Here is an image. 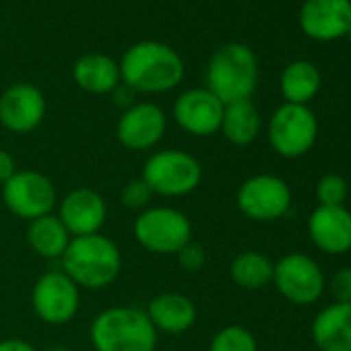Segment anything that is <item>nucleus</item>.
I'll use <instances>...</instances> for the list:
<instances>
[{"instance_id":"1","label":"nucleus","mask_w":351,"mask_h":351,"mask_svg":"<svg viewBox=\"0 0 351 351\" xmlns=\"http://www.w3.org/2000/svg\"><path fill=\"white\" fill-rule=\"evenodd\" d=\"M120 79L134 93H165L184 79V60L163 42H138L120 60Z\"/></svg>"},{"instance_id":"2","label":"nucleus","mask_w":351,"mask_h":351,"mask_svg":"<svg viewBox=\"0 0 351 351\" xmlns=\"http://www.w3.org/2000/svg\"><path fill=\"white\" fill-rule=\"evenodd\" d=\"M66 273L79 287L101 289L116 281L122 269V254L114 240L101 234L71 238L62 258Z\"/></svg>"},{"instance_id":"3","label":"nucleus","mask_w":351,"mask_h":351,"mask_svg":"<svg viewBox=\"0 0 351 351\" xmlns=\"http://www.w3.org/2000/svg\"><path fill=\"white\" fill-rule=\"evenodd\" d=\"M258 85L256 54L240 42L217 48L207 64V89L223 104L250 99Z\"/></svg>"},{"instance_id":"4","label":"nucleus","mask_w":351,"mask_h":351,"mask_svg":"<svg viewBox=\"0 0 351 351\" xmlns=\"http://www.w3.org/2000/svg\"><path fill=\"white\" fill-rule=\"evenodd\" d=\"M95 351H155L157 330L141 308L114 306L101 310L91 322Z\"/></svg>"},{"instance_id":"5","label":"nucleus","mask_w":351,"mask_h":351,"mask_svg":"<svg viewBox=\"0 0 351 351\" xmlns=\"http://www.w3.org/2000/svg\"><path fill=\"white\" fill-rule=\"evenodd\" d=\"M141 178L153 195L186 197L199 189L203 180V165L186 151L163 149L145 161Z\"/></svg>"},{"instance_id":"6","label":"nucleus","mask_w":351,"mask_h":351,"mask_svg":"<svg viewBox=\"0 0 351 351\" xmlns=\"http://www.w3.org/2000/svg\"><path fill=\"white\" fill-rule=\"evenodd\" d=\"M267 136L277 155L285 159L304 157L316 145L318 118L308 106L281 104L269 118Z\"/></svg>"},{"instance_id":"7","label":"nucleus","mask_w":351,"mask_h":351,"mask_svg":"<svg viewBox=\"0 0 351 351\" xmlns=\"http://www.w3.org/2000/svg\"><path fill=\"white\" fill-rule=\"evenodd\" d=\"M134 238L153 254H178L193 242V223L173 207H151L134 219Z\"/></svg>"},{"instance_id":"8","label":"nucleus","mask_w":351,"mask_h":351,"mask_svg":"<svg viewBox=\"0 0 351 351\" xmlns=\"http://www.w3.org/2000/svg\"><path fill=\"white\" fill-rule=\"evenodd\" d=\"M279 293L298 306H310L324 293L326 279L320 265L302 252H291L279 258L273 267V281Z\"/></svg>"},{"instance_id":"9","label":"nucleus","mask_w":351,"mask_h":351,"mask_svg":"<svg viewBox=\"0 0 351 351\" xmlns=\"http://www.w3.org/2000/svg\"><path fill=\"white\" fill-rule=\"evenodd\" d=\"M238 209L252 221H277L291 207V189L275 173H256L238 189Z\"/></svg>"},{"instance_id":"10","label":"nucleus","mask_w":351,"mask_h":351,"mask_svg":"<svg viewBox=\"0 0 351 351\" xmlns=\"http://www.w3.org/2000/svg\"><path fill=\"white\" fill-rule=\"evenodd\" d=\"M3 201L7 209L27 221L50 215L56 207V189L48 176L34 169H17L3 184Z\"/></svg>"},{"instance_id":"11","label":"nucleus","mask_w":351,"mask_h":351,"mask_svg":"<svg viewBox=\"0 0 351 351\" xmlns=\"http://www.w3.org/2000/svg\"><path fill=\"white\" fill-rule=\"evenodd\" d=\"M32 304L40 320L48 324H66L79 310V285L66 273L50 271L36 281Z\"/></svg>"},{"instance_id":"12","label":"nucleus","mask_w":351,"mask_h":351,"mask_svg":"<svg viewBox=\"0 0 351 351\" xmlns=\"http://www.w3.org/2000/svg\"><path fill=\"white\" fill-rule=\"evenodd\" d=\"M300 29L314 42H335L351 29V0H304L298 15Z\"/></svg>"},{"instance_id":"13","label":"nucleus","mask_w":351,"mask_h":351,"mask_svg":"<svg viewBox=\"0 0 351 351\" xmlns=\"http://www.w3.org/2000/svg\"><path fill=\"white\" fill-rule=\"evenodd\" d=\"M226 104L207 87L184 91L173 104V120L193 136H211L219 132Z\"/></svg>"},{"instance_id":"14","label":"nucleus","mask_w":351,"mask_h":351,"mask_svg":"<svg viewBox=\"0 0 351 351\" xmlns=\"http://www.w3.org/2000/svg\"><path fill=\"white\" fill-rule=\"evenodd\" d=\"M46 116L44 93L29 83H15L0 95V124L15 134L36 130Z\"/></svg>"},{"instance_id":"15","label":"nucleus","mask_w":351,"mask_h":351,"mask_svg":"<svg viewBox=\"0 0 351 351\" xmlns=\"http://www.w3.org/2000/svg\"><path fill=\"white\" fill-rule=\"evenodd\" d=\"M165 114L159 106L141 101L126 108L118 120L116 136L118 141L132 151H147L155 147L165 134Z\"/></svg>"},{"instance_id":"16","label":"nucleus","mask_w":351,"mask_h":351,"mask_svg":"<svg viewBox=\"0 0 351 351\" xmlns=\"http://www.w3.org/2000/svg\"><path fill=\"white\" fill-rule=\"evenodd\" d=\"M308 236L324 254L337 256L351 250V211L341 207L318 205L308 217Z\"/></svg>"},{"instance_id":"17","label":"nucleus","mask_w":351,"mask_h":351,"mask_svg":"<svg viewBox=\"0 0 351 351\" xmlns=\"http://www.w3.org/2000/svg\"><path fill=\"white\" fill-rule=\"evenodd\" d=\"M58 217L69 230L71 238L99 234L106 223L108 207L99 193L91 189H77L69 193L58 209Z\"/></svg>"},{"instance_id":"18","label":"nucleus","mask_w":351,"mask_h":351,"mask_svg":"<svg viewBox=\"0 0 351 351\" xmlns=\"http://www.w3.org/2000/svg\"><path fill=\"white\" fill-rule=\"evenodd\" d=\"M310 332L320 351H351V304L324 306L314 316Z\"/></svg>"},{"instance_id":"19","label":"nucleus","mask_w":351,"mask_h":351,"mask_svg":"<svg viewBox=\"0 0 351 351\" xmlns=\"http://www.w3.org/2000/svg\"><path fill=\"white\" fill-rule=\"evenodd\" d=\"M147 316L155 330L169 332V335H180L186 332L195 320H197V306L195 302L184 293H159L155 295L147 306Z\"/></svg>"},{"instance_id":"20","label":"nucleus","mask_w":351,"mask_h":351,"mask_svg":"<svg viewBox=\"0 0 351 351\" xmlns=\"http://www.w3.org/2000/svg\"><path fill=\"white\" fill-rule=\"evenodd\" d=\"M73 77H75V83L91 95L112 93L122 83L118 62L112 56L101 54V52H91V54L81 56L75 62Z\"/></svg>"},{"instance_id":"21","label":"nucleus","mask_w":351,"mask_h":351,"mask_svg":"<svg viewBox=\"0 0 351 351\" xmlns=\"http://www.w3.org/2000/svg\"><path fill=\"white\" fill-rule=\"evenodd\" d=\"M322 87V75L316 64L308 60L289 62L279 79V89L285 104L308 106Z\"/></svg>"},{"instance_id":"22","label":"nucleus","mask_w":351,"mask_h":351,"mask_svg":"<svg viewBox=\"0 0 351 351\" xmlns=\"http://www.w3.org/2000/svg\"><path fill=\"white\" fill-rule=\"evenodd\" d=\"M261 126H263L261 114L250 99L226 104L219 130L232 145L246 147V145L254 143L261 132Z\"/></svg>"},{"instance_id":"23","label":"nucleus","mask_w":351,"mask_h":351,"mask_svg":"<svg viewBox=\"0 0 351 351\" xmlns=\"http://www.w3.org/2000/svg\"><path fill=\"white\" fill-rule=\"evenodd\" d=\"M27 240L36 254L44 258H62L64 250L69 248L71 234L60 221V217L50 213L29 221Z\"/></svg>"},{"instance_id":"24","label":"nucleus","mask_w":351,"mask_h":351,"mask_svg":"<svg viewBox=\"0 0 351 351\" xmlns=\"http://www.w3.org/2000/svg\"><path fill=\"white\" fill-rule=\"evenodd\" d=\"M273 267L275 263L267 254L246 250L232 261L230 275L242 289H263L273 281Z\"/></svg>"},{"instance_id":"25","label":"nucleus","mask_w":351,"mask_h":351,"mask_svg":"<svg viewBox=\"0 0 351 351\" xmlns=\"http://www.w3.org/2000/svg\"><path fill=\"white\" fill-rule=\"evenodd\" d=\"M209 351H258V345L248 328L240 324H230L215 332Z\"/></svg>"},{"instance_id":"26","label":"nucleus","mask_w":351,"mask_h":351,"mask_svg":"<svg viewBox=\"0 0 351 351\" xmlns=\"http://www.w3.org/2000/svg\"><path fill=\"white\" fill-rule=\"evenodd\" d=\"M349 195L347 180L341 173H324L316 182V201L322 207H341Z\"/></svg>"},{"instance_id":"27","label":"nucleus","mask_w":351,"mask_h":351,"mask_svg":"<svg viewBox=\"0 0 351 351\" xmlns=\"http://www.w3.org/2000/svg\"><path fill=\"white\" fill-rule=\"evenodd\" d=\"M153 193L151 189L145 184L143 178L130 180L126 182V186L122 189V205L128 209H145L151 201Z\"/></svg>"},{"instance_id":"28","label":"nucleus","mask_w":351,"mask_h":351,"mask_svg":"<svg viewBox=\"0 0 351 351\" xmlns=\"http://www.w3.org/2000/svg\"><path fill=\"white\" fill-rule=\"evenodd\" d=\"M328 291L339 304H351V267L339 269L328 281Z\"/></svg>"},{"instance_id":"29","label":"nucleus","mask_w":351,"mask_h":351,"mask_svg":"<svg viewBox=\"0 0 351 351\" xmlns=\"http://www.w3.org/2000/svg\"><path fill=\"white\" fill-rule=\"evenodd\" d=\"M178 263H180V267L184 269V271H189V273H197V271H201L203 267H205V263H207V256H205V248L201 246V244H195V242H189L178 254Z\"/></svg>"},{"instance_id":"30","label":"nucleus","mask_w":351,"mask_h":351,"mask_svg":"<svg viewBox=\"0 0 351 351\" xmlns=\"http://www.w3.org/2000/svg\"><path fill=\"white\" fill-rule=\"evenodd\" d=\"M15 173H17L15 157H13L9 151H3V149H0V184H5L7 180H11Z\"/></svg>"},{"instance_id":"31","label":"nucleus","mask_w":351,"mask_h":351,"mask_svg":"<svg viewBox=\"0 0 351 351\" xmlns=\"http://www.w3.org/2000/svg\"><path fill=\"white\" fill-rule=\"evenodd\" d=\"M0 351H38V349L23 339H5L0 341Z\"/></svg>"},{"instance_id":"32","label":"nucleus","mask_w":351,"mask_h":351,"mask_svg":"<svg viewBox=\"0 0 351 351\" xmlns=\"http://www.w3.org/2000/svg\"><path fill=\"white\" fill-rule=\"evenodd\" d=\"M50 351H71L69 347H62V345H58V347H52Z\"/></svg>"},{"instance_id":"33","label":"nucleus","mask_w":351,"mask_h":351,"mask_svg":"<svg viewBox=\"0 0 351 351\" xmlns=\"http://www.w3.org/2000/svg\"><path fill=\"white\" fill-rule=\"evenodd\" d=\"M345 38H347V40H349V42H351V29H349V34H347V36H345Z\"/></svg>"}]
</instances>
